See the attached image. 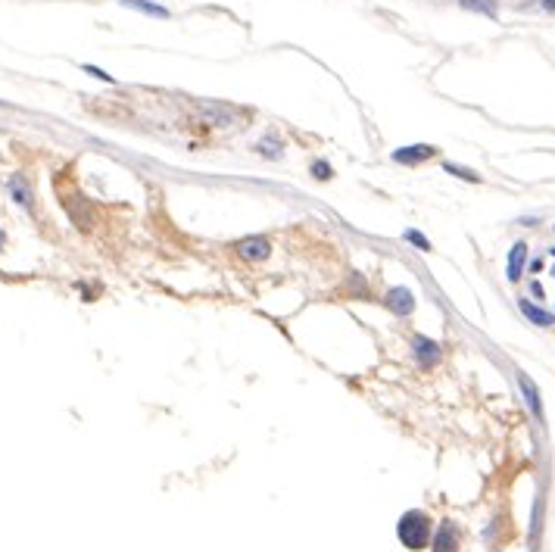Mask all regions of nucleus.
Listing matches in <instances>:
<instances>
[{"label":"nucleus","mask_w":555,"mask_h":552,"mask_svg":"<svg viewBox=\"0 0 555 552\" xmlns=\"http://www.w3.org/2000/svg\"><path fill=\"white\" fill-rule=\"evenodd\" d=\"M194 113L209 128H237V125H244L250 119V109L222 104V100H200V104H194Z\"/></svg>","instance_id":"1"},{"label":"nucleus","mask_w":555,"mask_h":552,"mask_svg":"<svg viewBox=\"0 0 555 552\" xmlns=\"http://www.w3.org/2000/svg\"><path fill=\"white\" fill-rule=\"evenodd\" d=\"M396 537H400V543L409 552H421V549H427V543L434 537V524L421 509H412L396 521Z\"/></svg>","instance_id":"2"},{"label":"nucleus","mask_w":555,"mask_h":552,"mask_svg":"<svg viewBox=\"0 0 555 552\" xmlns=\"http://www.w3.org/2000/svg\"><path fill=\"white\" fill-rule=\"evenodd\" d=\"M231 250H234V256H237V259L256 265V263H265V259L271 256V241L265 238V234H250V238H240Z\"/></svg>","instance_id":"3"},{"label":"nucleus","mask_w":555,"mask_h":552,"mask_svg":"<svg viewBox=\"0 0 555 552\" xmlns=\"http://www.w3.org/2000/svg\"><path fill=\"white\" fill-rule=\"evenodd\" d=\"M412 359H415V365L421 368V372H431V368L440 365L443 350H440V343H437V341H431V337L415 334V337H412Z\"/></svg>","instance_id":"4"},{"label":"nucleus","mask_w":555,"mask_h":552,"mask_svg":"<svg viewBox=\"0 0 555 552\" xmlns=\"http://www.w3.org/2000/svg\"><path fill=\"white\" fill-rule=\"evenodd\" d=\"M62 206H66V212H69V219H72L75 228H82V231H91V228H94V209H91V203L84 200L82 194L62 197Z\"/></svg>","instance_id":"5"},{"label":"nucleus","mask_w":555,"mask_h":552,"mask_svg":"<svg viewBox=\"0 0 555 552\" xmlns=\"http://www.w3.org/2000/svg\"><path fill=\"white\" fill-rule=\"evenodd\" d=\"M381 303H384L396 319H409V315L415 312V294H412L409 287H390Z\"/></svg>","instance_id":"6"},{"label":"nucleus","mask_w":555,"mask_h":552,"mask_svg":"<svg viewBox=\"0 0 555 552\" xmlns=\"http://www.w3.org/2000/svg\"><path fill=\"white\" fill-rule=\"evenodd\" d=\"M434 156H437L434 144H409V147H396L393 153H390V160L400 162V165H421V162L434 160Z\"/></svg>","instance_id":"7"},{"label":"nucleus","mask_w":555,"mask_h":552,"mask_svg":"<svg viewBox=\"0 0 555 552\" xmlns=\"http://www.w3.org/2000/svg\"><path fill=\"white\" fill-rule=\"evenodd\" d=\"M6 191H10V197L22 209H35V191H31L28 178L22 175V172H13V175L6 178Z\"/></svg>","instance_id":"8"},{"label":"nucleus","mask_w":555,"mask_h":552,"mask_svg":"<svg viewBox=\"0 0 555 552\" xmlns=\"http://www.w3.org/2000/svg\"><path fill=\"white\" fill-rule=\"evenodd\" d=\"M525 265H527V243L518 241V243H512L509 259H505V278H509L512 284H518L521 278H525Z\"/></svg>","instance_id":"9"},{"label":"nucleus","mask_w":555,"mask_h":552,"mask_svg":"<svg viewBox=\"0 0 555 552\" xmlns=\"http://www.w3.org/2000/svg\"><path fill=\"white\" fill-rule=\"evenodd\" d=\"M518 309H521V315H525L530 325H537V328H552L555 325V315L546 312L543 306H537L534 299H527V297L518 299Z\"/></svg>","instance_id":"10"},{"label":"nucleus","mask_w":555,"mask_h":552,"mask_svg":"<svg viewBox=\"0 0 555 552\" xmlns=\"http://www.w3.org/2000/svg\"><path fill=\"white\" fill-rule=\"evenodd\" d=\"M459 549V531L452 527V521H443L431 537V552H456Z\"/></svg>","instance_id":"11"},{"label":"nucleus","mask_w":555,"mask_h":552,"mask_svg":"<svg viewBox=\"0 0 555 552\" xmlns=\"http://www.w3.org/2000/svg\"><path fill=\"white\" fill-rule=\"evenodd\" d=\"M518 387H521V397H525V403L530 409V415L537 418V421L543 424V403H540V390H537V384L530 381L525 372H518Z\"/></svg>","instance_id":"12"},{"label":"nucleus","mask_w":555,"mask_h":552,"mask_svg":"<svg viewBox=\"0 0 555 552\" xmlns=\"http://www.w3.org/2000/svg\"><path fill=\"white\" fill-rule=\"evenodd\" d=\"M122 6H128V10H138L144 16H153V19H169V10L159 4H150V0H122Z\"/></svg>","instance_id":"13"},{"label":"nucleus","mask_w":555,"mask_h":552,"mask_svg":"<svg viewBox=\"0 0 555 552\" xmlns=\"http://www.w3.org/2000/svg\"><path fill=\"white\" fill-rule=\"evenodd\" d=\"M281 147H284V144H281V140H278L275 135H265V138H262V140H259V144H256L253 150L262 156V160H281V153H284V150H281Z\"/></svg>","instance_id":"14"},{"label":"nucleus","mask_w":555,"mask_h":552,"mask_svg":"<svg viewBox=\"0 0 555 552\" xmlns=\"http://www.w3.org/2000/svg\"><path fill=\"white\" fill-rule=\"evenodd\" d=\"M459 4H462L465 10H471V13H481V16L496 19V0H459Z\"/></svg>","instance_id":"15"},{"label":"nucleus","mask_w":555,"mask_h":552,"mask_svg":"<svg viewBox=\"0 0 555 552\" xmlns=\"http://www.w3.org/2000/svg\"><path fill=\"white\" fill-rule=\"evenodd\" d=\"M443 172H447V175L462 178V181H471V184H481V181H483L474 169H465V165H456V162H443Z\"/></svg>","instance_id":"16"},{"label":"nucleus","mask_w":555,"mask_h":552,"mask_svg":"<svg viewBox=\"0 0 555 552\" xmlns=\"http://www.w3.org/2000/svg\"><path fill=\"white\" fill-rule=\"evenodd\" d=\"M403 241H405V243H412V247H418L421 253H431V250H434V247H431V241H427L425 234L418 231V228H405V231H403Z\"/></svg>","instance_id":"17"},{"label":"nucleus","mask_w":555,"mask_h":552,"mask_svg":"<svg viewBox=\"0 0 555 552\" xmlns=\"http://www.w3.org/2000/svg\"><path fill=\"white\" fill-rule=\"evenodd\" d=\"M309 175L315 181H331L334 178V165L327 160H312L309 162Z\"/></svg>","instance_id":"18"},{"label":"nucleus","mask_w":555,"mask_h":552,"mask_svg":"<svg viewBox=\"0 0 555 552\" xmlns=\"http://www.w3.org/2000/svg\"><path fill=\"white\" fill-rule=\"evenodd\" d=\"M84 72H88V75H94V78H100V82H113V75H109V72H103V69H97V66H91V62H84Z\"/></svg>","instance_id":"19"},{"label":"nucleus","mask_w":555,"mask_h":552,"mask_svg":"<svg viewBox=\"0 0 555 552\" xmlns=\"http://www.w3.org/2000/svg\"><path fill=\"white\" fill-rule=\"evenodd\" d=\"M530 294H534L537 299H543V297H546V294H543V284H540V281H530Z\"/></svg>","instance_id":"20"},{"label":"nucleus","mask_w":555,"mask_h":552,"mask_svg":"<svg viewBox=\"0 0 555 552\" xmlns=\"http://www.w3.org/2000/svg\"><path fill=\"white\" fill-rule=\"evenodd\" d=\"M530 272L540 275V272H543V259H534V263H530Z\"/></svg>","instance_id":"21"},{"label":"nucleus","mask_w":555,"mask_h":552,"mask_svg":"<svg viewBox=\"0 0 555 552\" xmlns=\"http://www.w3.org/2000/svg\"><path fill=\"white\" fill-rule=\"evenodd\" d=\"M518 225H525V228H534V225H537V219H534V216H530V219H518Z\"/></svg>","instance_id":"22"},{"label":"nucleus","mask_w":555,"mask_h":552,"mask_svg":"<svg viewBox=\"0 0 555 552\" xmlns=\"http://www.w3.org/2000/svg\"><path fill=\"white\" fill-rule=\"evenodd\" d=\"M543 10H549V13H555V0H543Z\"/></svg>","instance_id":"23"},{"label":"nucleus","mask_w":555,"mask_h":552,"mask_svg":"<svg viewBox=\"0 0 555 552\" xmlns=\"http://www.w3.org/2000/svg\"><path fill=\"white\" fill-rule=\"evenodd\" d=\"M6 247V234H4V228H0V250Z\"/></svg>","instance_id":"24"},{"label":"nucleus","mask_w":555,"mask_h":552,"mask_svg":"<svg viewBox=\"0 0 555 552\" xmlns=\"http://www.w3.org/2000/svg\"><path fill=\"white\" fill-rule=\"evenodd\" d=\"M549 275H552V278H555V265H552V269H549Z\"/></svg>","instance_id":"25"},{"label":"nucleus","mask_w":555,"mask_h":552,"mask_svg":"<svg viewBox=\"0 0 555 552\" xmlns=\"http://www.w3.org/2000/svg\"><path fill=\"white\" fill-rule=\"evenodd\" d=\"M549 256H555V247H549Z\"/></svg>","instance_id":"26"},{"label":"nucleus","mask_w":555,"mask_h":552,"mask_svg":"<svg viewBox=\"0 0 555 552\" xmlns=\"http://www.w3.org/2000/svg\"><path fill=\"white\" fill-rule=\"evenodd\" d=\"M552 231H555V225H552Z\"/></svg>","instance_id":"27"}]
</instances>
